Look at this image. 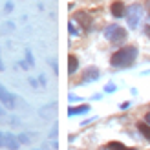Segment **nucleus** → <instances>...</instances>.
<instances>
[{
  "label": "nucleus",
  "mask_w": 150,
  "mask_h": 150,
  "mask_svg": "<svg viewBox=\"0 0 150 150\" xmlns=\"http://www.w3.org/2000/svg\"><path fill=\"white\" fill-rule=\"evenodd\" d=\"M104 92H106V93L115 92V84H106V86H104Z\"/></svg>",
  "instance_id": "nucleus-18"
},
{
  "label": "nucleus",
  "mask_w": 150,
  "mask_h": 150,
  "mask_svg": "<svg viewBox=\"0 0 150 150\" xmlns=\"http://www.w3.org/2000/svg\"><path fill=\"white\" fill-rule=\"evenodd\" d=\"M75 20H77L82 28H90V26H92V18H90L88 13H77V15H75Z\"/></svg>",
  "instance_id": "nucleus-9"
},
{
  "label": "nucleus",
  "mask_w": 150,
  "mask_h": 150,
  "mask_svg": "<svg viewBox=\"0 0 150 150\" xmlns=\"http://www.w3.org/2000/svg\"><path fill=\"white\" fill-rule=\"evenodd\" d=\"M0 148H6V132H0Z\"/></svg>",
  "instance_id": "nucleus-16"
},
{
  "label": "nucleus",
  "mask_w": 150,
  "mask_h": 150,
  "mask_svg": "<svg viewBox=\"0 0 150 150\" xmlns=\"http://www.w3.org/2000/svg\"><path fill=\"white\" fill-rule=\"evenodd\" d=\"M29 84H31L33 88H37V86H39V81H37V79H29Z\"/></svg>",
  "instance_id": "nucleus-21"
},
{
  "label": "nucleus",
  "mask_w": 150,
  "mask_h": 150,
  "mask_svg": "<svg viewBox=\"0 0 150 150\" xmlns=\"http://www.w3.org/2000/svg\"><path fill=\"white\" fill-rule=\"evenodd\" d=\"M4 9H6V13H11V11H13V2H6Z\"/></svg>",
  "instance_id": "nucleus-19"
},
{
  "label": "nucleus",
  "mask_w": 150,
  "mask_h": 150,
  "mask_svg": "<svg viewBox=\"0 0 150 150\" xmlns=\"http://www.w3.org/2000/svg\"><path fill=\"white\" fill-rule=\"evenodd\" d=\"M99 70L97 68H86V71L82 73V79H81V82L82 84H86V82H93V81H97L99 79Z\"/></svg>",
  "instance_id": "nucleus-5"
},
{
  "label": "nucleus",
  "mask_w": 150,
  "mask_h": 150,
  "mask_svg": "<svg viewBox=\"0 0 150 150\" xmlns=\"http://www.w3.org/2000/svg\"><path fill=\"white\" fill-rule=\"evenodd\" d=\"M39 114L44 117V119H50V117H53V114H55V104H46L44 108H40V112Z\"/></svg>",
  "instance_id": "nucleus-11"
},
{
  "label": "nucleus",
  "mask_w": 150,
  "mask_h": 150,
  "mask_svg": "<svg viewBox=\"0 0 150 150\" xmlns=\"http://www.w3.org/2000/svg\"><path fill=\"white\" fill-rule=\"evenodd\" d=\"M137 130L146 137V141H150V125L148 123H137Z\"/></svg>",
  "instance_id": "nucleus-13"
},
{
  "label": "nucleus",
  "mask_w": 150,
  "mask_h": 150,
  "mask_svg": "<svg viewBox=\"0 0 150 150\" xmlns=\"http://www.w3.org/2000/svg\"><path fill=\"white\" fill-rule=\"evenodd\" d=\"M145 31H146V35L150 37V26H146V28H145Z\"/></svg>",
  "instance_id": "nucleus-27"
},
{
  "label": "nucleus",
  "mask_w": 150,
  "mask_h": 150,
  "mask_svg": "<svg viewBox=\"0 0 150 150\" xmlns=\"http://www.w3.org/2000/svg\"><path fill=\"white\" fill-rule=\"evenodd\" d=\"M104 37L112 44H123L126 40V29L117 26V24H110V26L104 28Z\"/></svg>",
  "instance_id": "nucleus-2"
},
{
  "label": "nucleus",
  "mask_w": 150,
  "mask_h": 150,
  "mask_svg": "<svg viewBox=\"0 0 150 150\" xmlns=\"http://www.w3.org/2000/svg\"><path fill=\"white\" fill-rule=\"evenodd\" d=\"M0 71H4V64H2V61H0Z\"/></svg>",
  "instance_id": "nucleus-29"
},
{
  "label": "nucleus",
  "mask_w": 150,
  "mask_h": 150,
  "mask_svg": "<svg viewBox=\"0 0 150 150\" xmlns=\"http://www.w3.org/2000/svg\"><path fill=\"white\" fill-rule=\"evenodd\" d=\"M57 136V125L53 126V130H51V134H50V137H55Z\"/></svg>",
  "instance_id": "nucleus-23"
},
{
  "label": "nucleus",
  "mask_w": 150,
  "mask_h": 150,
  "mask_svg": "<svg viewBox=\"0 0 150 150\" xmlns=\"http://www.w3.org/2000/svg\"><path fill=\"white\" fill-rule=\"evenodd\" d=\"M26 61H28L29 66H35V59H33V55H31V51H29V50H26Z\"/></svg>",
  "instance_id": "nucleus-15"
},
{
  "label": "nucleus",
  "mask_w": 150,
  "mask_h": 150,
  "mask_svg": "<svg viewBox=\"0 0 150 150\" xmlns=\"http://www.w3.org/2000/svg\"><path fill=\"white\" fill-rule=\"evenodd\" d=\"M0 115H6V112H4V108L0 106Z\"/></svg>",
  "instance_id": "nucleus-28"
},
{
  "label": "nucleus",
  "mask_w": 150,
  "mask_h": 150,
  "mask_svg": "<svg viewBox=\"0 0 150 150\" xmlns=\"http://www.w3.org/2000/svg\"><path fill=\"white\" fill-rule=\"evenodd\" d=\"M137 57V48L136 46H125L121 50H117L114 55L110 57V64L115 68H126V66L134 64Z\"/></svg>",
  "instance_id": "nucleus-1"
},
{
  "label": "nucleus",
  "mask_w": 150,
  "mask_h": 150,
  "mask_svg": "<svg viewBox=\"0 0 150 150\" xmlns=\"http://www.w3.org/2000/svg\"><path fill=\"white\" fill-rule=\"evenodd\" d=\"M37 150H44V148H37Z\"/></svg>",
  "instance_id": "nucleus-30"
},
{
  "label": "nucleus",
  "mask_w": 150,
  "mask_h": 150,
  "mask_svg": "<svg viewBox=\"0 0 150 150\" xmlns=\"http://www.w3.org/2000/svg\"><path fill=\"white\" fill-rule=\"evenodd\" d=\"M77 68H79V59L75 55H68V73L73 75L77 71Z\"/></svg>",
  "instance_id": "nucleus-10"
},
{
  "label": "nucleus",
  "mask_w": 150,
  "mask_h": 150,
  "mask_svg": "<svg viewBox=\"0 0 150 150\" xmlns=\"http://www.w3.org/2000/svg\"><path fill=\"white\" fill-rule=\"evenodd\" d=\"M68 28H70V33H71V35H77V33H79L77 29L73 28V24H71V22H70V24H68Z\"/></svg>",
  "instance_id": "nucleus-20"
},
{
  "label": "nucleus",
  "mask_w": 150,
  "mask_h": 150,
  "mask_svg": "<svg viewBox=\"0 0 150 150\" xmlns=\"http://www.w3.org/2000/svg\"><path fill=\"white\" fill-rule=\"evenodd\" d=\"M70 101H82L81 97H75V95H70Z\"/></svg>",
  "instance_id": "nucleus-25"
},
{
  "label": "nucleus",
  "mask_w": 150,
  "mask_h": 150,
  "mask_svg": "<svg viewBox=\"0 0 150 150\" xmlns=\"http://www.w3.org/2000/svg\"><path fill=\"white\" fill-rule=\"evenodd\" d=\"M110 13L114 15V17L121 18V17H125V13H126V7H125V4L121 2V0H117V2H114V4L110 6Z\"/></svg>",
  "instance_id": "nucleus-6"
},
{
  "label": "nucleus",
  "mask_w": 150,
  "mask_h": 150,
  "mask_svg": "<svg viewBox=\"0 0 150 150\" xmlns=\"http://www.w3.org/2000/svg\"><path fill=\"white\" fill-rule=\"evenodd\" d=\"M20 66H22L24 70H28V68H29V64H28V62H24V61H20Z\"/></svg>",
  "instance_id": "nucleus-24"
},
{
  "label": "nucleus",
  "mask_w": 150,
  "mask_h": 150,
  "mask_svg": "<svg viewBox=\"0 0 150 150\" xmlns=\"http://www.w3.org/2000/svg\"><path fill=\"white\" fill-rule=\"evenodd\" d=\"M39 81H40V84H42V86H46V75H40Z\"/></svg>",
  "instance_id": "nucleus-22"
},
{
  "label": "nucleus",
  "mask_w": 150,
  "mask_h": 150,
  "mask_svg": "<svg viewBox=\"0 0 150 150\" xmlns=\"http://www.w3.org/2000/svg\"><path fill=\"white\" fill-rule=\"evenodd\" d=\"M17 137H18V141H20V145H29V143H31V139H33V137H37V134H28V132H20Z\"/></svg>",
  "instance_id": "nucleus-12"
},
{
  "label": "nucleus",
  "mask_w": 150,
  "mask_h": 150,
  "mask_svg": "<svg viewBox=\"0 0 150 150\" xmlns=\"http://www.w3.org/2000/svg\"><path fill=\"white\" fill-rule=\"evenodd\" d=\"M141 13H143V9H141L139 4H132V6L126 7L125 17H126V22H128V28H132V29L137 28L139 20H141Z\"/></svg>",
  "instance_id": "nucleus-3"
},
{
  "label": "nucleus",
  "mask_w": 150,
  "mask_h": 150,
  "mask_svg": "<svg viewBox=\"0 0 150 150\" xmlns=\"http://www.w3.org/2000/svg\"><path fill=\"white\" fill-rule=\"evenodd\" d=\"M11 29H15V24H13V22H6V24H4V31H11Z\"/></svg>",
  "instance_id": "nucleus-17"
},
{
  "label": "nucleus",
  "mask_w": 150,
  "mask_h": 150,
  "mask_svg": "<svg viewBox=\"0 0 150 150\" xmlns=\"http://www.w3.org/2000/svg\"><path fill=\"white\" fill-rule=\"evenodd\" d=\"M90 112V106L88 104H81V106H70L68 108V115L73 117V115H81V114H88Z\"/></svg>",
  "instance_id": "nucleus-8"
},
{
  "label": "nucleus",
  "mask_w": 150,
  "mask_h": 150,
  "mask_svg": "<svg viewBox=\"0 0 150 150\" xmlns=\"http://www.w3.org/2000/svg\"><path fill=\"white\" fill-rule=\"evenodd\" d=\"M18 146H20L18 137L15 136V134H11V132H6V148H9V150H18Z\"/></svg>",
  "instance_id": "nucleus-7"
},
{
  "label": "nucleus",
  "mask_w": 150,
  "mask_h": 150,
  "mask_svg": "<svg viewBox=\"0 0 150 150\" xmlns=\"http://www.w3.org/2000/svg\"><path fill=\"white\" fill-rule=\"evenodd\" d=\"M106 150H136V148H126L123 143H119V141H112V143H108Z\"/></svg>",
  "instance_id": "nucleus-14"
},
{
  "label": "nucleus",
  "mask_w": 150,
  "mask_h": 150,
  "mask_svg": "<svg viewBox=\"0 0 150 150\" xmlns=\"http://www.w3.org/2000/svg\"><path fill=\"white\" fill-rule=\"evenodd\" d=\"M145 123H148V125H150V112H148V114L145 115Z\"/></svg>",
  "instance_id": "nucleus-26"
},
{
  "label": "nucleus",
  "mask_w": 150,
  "mask_h": 150,
  "mask_svg": "<svg viewBox=\"0 0 150 150\" xmlns=\"http://www.w3.org/2000/svg\"><path fill=\"white\" fill-rule=\"evenodd\" d=\"M15 101H17V97L13 93H9L2 84H0V103H2L6 108H15V104H17Z\"/></svg>",
  "instance_id": "nucleus-4"
}]
</instances>
